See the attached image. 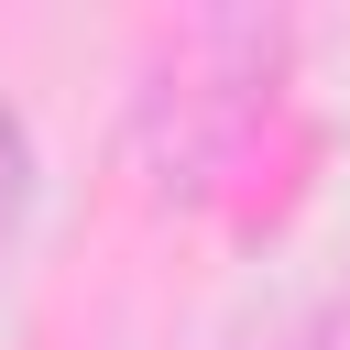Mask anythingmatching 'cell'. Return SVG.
<instances>
[{"label":"cell","mask_w":350,"mask_h":350,"mask_svg":"<svg viewBox=\"0 0 350 350\" xmlns=\"http://www.w3.org/2000/svg\"><path fill=\"white\" fill-rule=\"evenodd\" d=\"M33 208H44V142H33L22 98H0V284L22 273V241H33Z\"/></svg>","instance_id":"2"},{"label":"cell","mask_w":350,"mask_h":350,"mask_svg":"<svg viewBox=\"0 0 350 350\" xmlns=\"http://www.w3.org/2000/svg\"><path fill=\"white\" fill-rule=\"evenodd\" d=\"M241 350H350V295H306V306H284L273 328H252Z\"/></svg>","instance_id":"3"},{"label":"cell","mask_w":350,"mask_h":350,"mask_svg":"<svg viewBox=\"0 0 350 350\" xmlns=\"http://www.w3.org/2000/svg\"><path fill=\"white\" fill-rule=\"evenodd\" d=\"M284 55H295L284 11H186L153 33L131 109H120V164L142 175L153 208H208L252 164V142L284 98Z\"/></svg>","instance_id":"1"}]
</instances>
